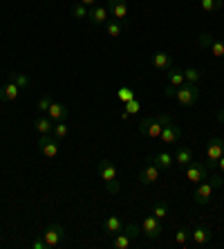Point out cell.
<instances>
[{
	"mask_svg": "<svg viewBox=\"0 0 224 249\" xmlns=\"http://www.w3.org/2000/svg\"><path fill=\"white\" fill-rule=\"evenodd\" d=\"M215 117H218V122H220V124H224V106L218 110V115H215Z\"/></svg>",
	"mask_w": 224,
	"mask_h": 249,
	"instance_id": "obj_41",
	"label": "cell"
},
{
	"mask_svg": "<svg viewBox=\"0 0 224 249\" xmlns=\"http://www.w3.org/2000/svg\"><path fill=\"white\" fill-rule=\"evenodd\" d=\"M50 106H52V99L47 97V94H43V97L38 99V112H40V115H47Z\"/></svg>",
	"mask_w": 224,
	"mask_h": 249,
	"instance_id": "obj_34",
	"label": "cell"
},
{
	"mask_svg": "<svg viewBox=\"0 0 224 249\" xmlns=\"http://www.w3.org/2000/svg\"><path fill=\"white\" fill-rule=\"evenodd\" d=\"M123 225H126V222L121 220L119 215H108L103 220V231L110 233V236H115V233L123 231Z\"/></svg>",
	"mask_w": 224,
	"mask_h": 249,
	"instance_id": "obj_18",
	"label": "cell"
},
{
	"mask_svg": "<svg viewBox=\"0 0 224 249\" xmlns=\"http://www.w3.org/2000/svg\"><path fill=\"white\" fill-rule=\"evenodd\" d=\"M193 160H195V155H193L190 148H186V146H177V148H175V164H179L182 168L189 166Z\"/></svg>",
	"mask_w": 224,
	"mask_h": 249,
	"instance_id": "obj_19",
	"label": "cell"
},
{
	"mask_svg": "<svg viewBox=\"0 0 224 249\" xmlns=\"http://www.w3.org/2000/svg\"><path fill=\"white\" fill-rule=\"evenodd\" d=\"M47 117L52 119V122H65L69 117V110L65 104H56V101H52V106H50V110H47Z\"/></svg>",
	"mask_w": 224,
	"mask_h": 249,
	"instance_id": "obj_17",
	"label": "cell"
},
{
	"mask_svg": "<svg viewBox=\"0 0 224 249\" xmlns=\"http://www.w3.org/2000/svg\"><path fill=\"white\" fill-rule=\"evenodd\" d=\"M87 20L92 25H105L110 20V12H108V7L103 5H94L90 7V12H87Z\"/></svg>",
	"mask_w": 224,
	"mask_h": 249,
	"instance_id": "obj_14",
	"label": "cell"
},
{
	"mask_svg": "<svg viewBox=\"0 0 224 249\" xmlns=\"http://www.w3.org/2000/svg\"><path fill=\"white\" fill-rule=\"evenodd\" d=\"M18 94H20V88H18L14 81H7L5 86H0V101L12 104V101H16L18 99Z\"/></svg>",
	"mask_w": 224,
	"mask_h": 249,
	"instance_id": "obj_15",
	"label": "cell"
},
{
	"mask_svg": "<svg viewBox=\"0 0 224 249\" xmlns=\"http://www.w3.org/2000/svg\"><path fill=\"white\" fill-rule=\"evenodd\" d=\"M97 171H99V175H101V180L105 182V189H108L110 193H119V180H117L115 164L110 162V160H101Z\"/></svg>",
	"mask_w": 224,
	"mask_h": 249,
	"instance_id": "obj_2",
	"label": "cell"
},
{
	"mask_svg": "<svg viewBox=\"0 0 224 249\" xmlns=\"http://www.w3.org/2000/svg\"><path fill=\"white\" fill-rule=\"evenodd\" d=\"M175 99H177L182 106H195L197 101H200V86L197 83H186L184 86L177 88V92H175Z\"/></svg>",
	"mask_w": 224,
	"mask_h": 249,
	"instance_id": "obj_4",
	"label": "cell"
},
{
	"mask_svg": "<svg viewBox=\"0 0 224 249\" xmlns=\"http://www.w3.org/2000/svg\"><path fill=\"white\" fill-rule=\"evenodd\" d=\"M123 233H128V236L135 240V238L141 236V227L135 225V222H128V225H123Z\"/></svg>",
	"mask_w": 224,
	"mask_h": 249,
	"instance_id": "obj_29",
	"label": "cell"
},
{
	"mask_svg": "<svg viewBox=\"0 0 224 249\" xmlns=\"http://www.w3.org/2000/svg\"><path fill=\"white\" fill-rule=\"evenodd\" d=\"M224 7V0H202V12L213 14V12H220Z\"/></svg>",
	"mask_w": 224,
	"mask_h": 249,
	"instance_id": "obj_25",
	"label": "cell"
},
{
	"mask_svg": "<svg viewBox=\"0 0 224 249\" xmlns=\"http://www.w3.org/2000/svg\"><path fill=\"white\" fill-rule=\"evenodd\" d=\"M168 72V83H171L172 88H179V86H184V70H166Z\"/></svg>",
	"mask_w": 224,
	"mask_h": 249,
	"instance_id": "obj_22",
	"label": "cell"
},
{
	"mask_svg": "<svg viewBox=\"0 0 224 249\" xmlns=\"http://www.w3.org/2000/svg\"><path fill=\"white\" fill-rule=\"evenodd\" d=\"M108 12L112 14V20H119V23L126 25L128 23V14H130V9H128V2L126 0H108Z\"/></svg>",
	"mask_w": 224,
	"mask_h": 249,
	"instance_id": "obj_10",
	"label": "cell"
},
{
	"mask_svg": "<svg viewBox=\"0 0 224 249\" xmlns=\"http://www.w3.org/2000/svg\"><path fill=\"white\" fill-rule=\"evenodd\" d=\"M161 122H159V117H144L141 122H139V133L146 135L148 139H159L161 135Z\"/></svg>",
	"mask_w": 224,
	"mask_h": 249,
	"instance_id": "obj_8",
	"label": "cell"
},
{
	"mask_svg": "<svg viewBox=\"0 0 224 249\" xmlns=\"http://www.w3.org/2000/svg\"><path fill=\"white\" fill-rule=\"evenodd\" d=\"M159 139L164 142V144H177V142H182V128L175 126V124H166V126L161 128V135Z\"/></svg>",
	"mask_w": 224,
	"mask_h": 249,
	"instance_id": "obj_13",
	"label": "cell"
},
{
	"mask_svg": "<svg viewBox=\"0 0 224 249\" xmlns=\"http://www.w3.org/2000/svg\"><path fill=\"white\" fill-rule=\"evenodd\" d=\"M190 240H193V245H197V247H207V245L213 240L211 227H207V225H197L195 229H190Z\"/></svg>",
	"mask_w": 224,
	"mask_h": 249,
	"instance_id": "obj_12",
	"label": "cell"
},
{
	"mask_svg": "<svg viewBox=\"0 0 224 249\" xmlns=\"http://www.w3.org/2000/svg\"><path fill=\"white\" fill-rule=\"evenodd\" d=\"M123 106H126V112H128V115H137V112L139 110H141V101H137V99H132V101H128V104H123Z\"/></svg>",
	"mask_w": 224,
	"mask_h": 249,
	"instance_id": "obj_36",
	"label": "cell"
},
{
	"mask_svg": "<svg viewBox=\"0 0 224 249\" xmlns=\"http://www.w3.org/2000/svg\"><path fill=\"white\" fill-rule=\"evenodd\" d=\"M213 52V56H218V58H224V43L222 41H213V45L208 47Z\"/></svg>",
	"mask_w": 224,
	"mask_h": 249,
	"instance_id": "obj_37",
	"label": "cell"
},
{
	"mask_svg": "<svg viewBox=\"0 0 224 249\" xmlns=\"http://www.w3.org/2000/svg\"><path fill=\"white\" fill-rule=\"evenodd\" d=\"M141 233L148 236L150 240L159 238L161 233H164V220H159V218H155V215H148V218L141 222Z\"/></svg>",
	"mask_w": 224,
	"mask_h": 249,
	"instance_id": "obj_9",
	"label": "cell"
},
{
	"mask_svg": "<svg viewBox=\"0 0 224 249\" xmlns=\"http://www.w3.org/2000/svg\"><path fill=\"white\" fill-rule=\"evenodd\" d=\"M213 41H215V38H213L208 32H202V34L197 36V45H200V47H211Z\"/></svg>",
	"mask_w": 224,
	"mask_h": 249,
	"instance_id": "obj_33",
	"label": "cell"
},
{
	"mask_svg": "<svg viewBox=\"0 0 224 249\" xmlns=\"http://www.w3.org/2000/svg\"><path fill=\"white\" fill-rule=\"evenodd\" d=\"M81 5H86V7H94V5H97V0H81Z\"/></svg>",
	"mask_w": 224,
	"mask_h": 249,
	"instance_id": "obj_42",
	"label": "cell"
},
{
	"mask_svg": "<svg viewBox=\"0 0 224 249\" xmlns=\"http://www.w3.org/2000/svg\"><path fill=\"white\" fill-rule=\"evenodd\" d=\"M130 243H132V238L128 236V233H123V231L115 233V238H112V247L115 249H128L130 247Z\"/></svg>",
	"mask_w": 224,
	"mask_h": 249,
	"instance_id": "obj_23",
	"label": "cell"
},
{
	"mask_svg": "<svg viewBox=\"0 0 224 249\" xmlns=\"http://www.w3.org/2000/svg\"><path fill=\"white\" fill-rule=\"evenodd\" d=\"M153 215L159 218V220H164V218L168 215V204L166 202H157L155 207H153Z\"/></svg>",
	"mask_w": 224,
	"mask_h": 249,
	"instance_id": "obj_30",
	"label": "cell"
},
{
	"mask_svg": "<svg viewBox=\"0 0 224 249\" xmlns=\"http://www.w3.org/2000/svg\"><path fill=\"white\" fill-rule=\"evenodd\" d=\"M153 68L155 70H171L172 68V56L168 52H155L153 54Z\"/></svg>",
	"mask_w": 224,
	"mask_h": 249,
	"instance_id": "obj_21",
	"label": "cell"
},
{
	"mask_svg": "<svg viewBox=\"0 0 224 249\" xmlns=\"http://www.w3.org/2000/svg\"><path fill=\"white\" fill-rule=\"evenodd\" d=\"M9 81H14L20 90H25V88H29V76L20 74V72H9Z\"/></svg>",
	"mask_w": 224,
	"mask_h": 249,
	"instance_id": "obj_26",
	"label": "cell"
},
{
	"mask_svg": "<svg viewBox=\"0 0 224 249\" xmlns=\"http://www.w3.org/2000/svg\"><path fill=\"white\" fill-rule=\"evenodd\" d=\"M32 247H34V249H47L45 238H43V236H38V238H36V240H34V243H32Z\"/></svg>",
	"mask_w": 224,
	"mask_h": 249,
	"instance_id": "obj_38",
	"label": "cell"
},
{
	"mask_svg": "<svg viewBox=\"0 0 224 249\" xmlns=\"http://www.w3.org/2000/svg\"><path fill=\"white\" fill-rule=\"evenodd\" d=\"M117 97H119L123 104H128V101H132V99H135V92H132L130 88H119V90H117Z\"/></svg>",
	"mask_w": 224,
	"mask_h": 249,
	"instance_id": "obj_32",
	"label": "cell"
},
{
	"mask_svg": "<svg viewBox=\"0 0 224 249\" xmlns=\"http://www.w3.org/2000/svg\"><path fill=\"white\" fill-rule=\"evenodd\" d=\"M222 184H224V180L220 178V175L207 178L204 182H200V184H197L195 193H193V202H195L197 207H202V204H208V202H211V197H213V193L218 191Z\"/></svg>",
	"mask_w": 224,
	"mask_h": 249,
	"instance_id": "obj_1",
	"label": "cell"
},
{
	"mask_svg": "<svg viewBox=\"0 0 224 249\" xmlns=\"http://www.w3.org/2000/svg\"><path fill=\"white\" fill-rule=\"evenodd\" d=\"M159 122H161V126H166V124L172 122V117L171 115H159Z\"/></svg>",
	"mask_w": 224,
	"mask_h": 249,
	"instance_id": "obj_40",
	"label": "cell"
},
{
	"mask_svg": "<svg viewBox=\"0 0 224 249\" xmlns=\"http://www.w3.org/2000/svg\"><path fill=\"white\" fill-rule=\"evenodd\" d=\"M190 240V229H186V227H182L177 233H175V243L177 245H186Z\"/></svg>",
	"mask_w": 224,
	"mask_h": 249,
	"instance_id": "obj_31",
	"label": "cell"
},
{
	"mask_svg": "<svg viewBox=\"0 0 224 249\" xmlns=\"http://www.w3.org/2000/svg\"><path fill=\"white\" fill-rule=\"evenodd\" d=\"M87 12H90V7L81 5V2L72 7V16H74V18H87Z\"/></svg>",
	"mask_w": 224,
	"mask_h": 249,
	"instance_id": "obj_35",
	"label": "cell"
},
{
	"mask_svg": "<svg viewBox=\"0 0 224 249\" xmlns=\"http://www.w3.org/2000/svg\"><path fill=\"white\" fill-rule=\"evenodd\" d=\"M34 128H36V133H38V135H52L54 122L47 115H38L34 119Z\"/></svg>",
	"mask_w": 224,
	"mask_h": 249,
	"instance_id": "obj_20",
	"label": "cell"
},
{
	"mask_svg": "<svg viewBox=\"0 0 224 249\" xmlns=\"http://www.w3.org/2000/svg\"><path fill=\"white\" fill-rule=\"evenodd\" d=\"M61 151V139H56L54 135H40L38 139V153L45 160H54Z\"/></svg>",
	"mask_w": 224,
	"mask_h": 249,
	"instance_id": "obj_5",
	"label": "cell"
},
{
	"mask_svg": "<svg viewBox=\"0 0 224 249\" xmlns=\"http://www.w3.org/2000/svg\"><path fill=\"white\" fill-rule=\"evenodd\" d=\"M215 168H220V173L224 175V155L220 157V162H218V166H215Z\"/></svg>",
	"mask_w": 224,
	"mask_h": 249,
	"instance_id": "obj_43",
	"label": "cell"
},
{
	"mask_svg": "<svg viewBox=\"0 0 224 249\" xmlns=\"http://www.w3.org/2000/svg\"><path fill=\"white\" fill-rule=\"evenodd\" d=\"M159 178H161V168L157 166L155 162H150V160H148V164H146V166L139 171V182H141V184H146V186H148V184H155Z\"/></svg>",
	"mask_w": 224,
	"mask_h": 249,
	"instance_id": "obj_11",
	"label": "cell"
},
{
	"mask_svg": "<svg viewBox=\"0 0 224 249\" xmlns=\"http://www.w3.org/2000/svg\"><path fill=\"white\" fill-rule=\"evenodd\" d=\"M224 155V139L222 137H211L207 144V153H204V164L208 168H215L220 162V157Z\"/></svg>",
	"mask_w": 224,
	"mask_h": 249,
	"instance_id": "obj_3",
	"label": "cell"
},
{
	"mask_svg": "<svg viewBox=\"0 0 224 249\" xmlns=\"http://www.w3.org/2000/svg\"><path fill=\"white\" fill-rule=\"evenodd\" d=\"M200 79H202L200 70H195V68H186L184 70V81L186 83H200Z\"/></svg>",
	"mask_w": 224,
	"mask_h": 249,
	"instance_id": "obj_28",
	"label": "cell"
},
{
	"mask_svg": "<svg viewBox=\"0 0 224 249\" xmlns=\"http://www.w3.org/2000/svg\"><path fill=\"white\" fill-rule=\"evenodd\" d=\"M175 92H177V88H172L171 83L164 88V94H166V97H172V99H175Z\"/></svg>",
	"mask_w": 224,
	"mask_h": 249,
	"instance_id": "obj_39",
	"label": "cell"
},
{
	"mask_svg": "<svg viewBox=\"0 0 224 249\" xmlns=\"http://www.w3.org/2000/svg\"><path fill=\"white\" fill-rule=\"evenodd\" d=\"M68 133H69L68 124H65V122H54V128H52L54 137H56V139H65V137H68Z\"/></svg>",
	"mask_w": 224,
	"mask_h": 249,
	"instance_id": "obj_27",
	"label": "cell"
},
{
	"mask_svg": "<svg viewBox=\"0 0 224 249\" xmlns=\"http://www.w3.org/2000/svg\"><path fill=\"white\" fill-rule=\"evenodd\" d=\"M123 27H126V25L119 23V20H108V23H105V32H108V36H112V38H119V36L123 34Z\"/></svg>",
	"mask_w": 224,
	"mask_h": 249,
	"instance_id": "obj_24",
	"label": "cell"
},
{
	"mask_svg": "<svg viewBox=\"0 0 224 249\" xmlns=\"http://www.w3.org/2000/svg\"><path fill=\"white\" fill-rule=\"evenodd\" d=\"M148 160L150 162H155L161 171H168V168L175 164V155H171L168 151H159V153H155V155H150Z\"/></svg>",
	"mask_w": 224,
	"mask_h": 249,
	"instance_id": "obj_16",
	"label": "cell"
},
{
	"mask_svg": "<svg viewBox=\"0 0 224 249\" xmlns=\"http://www.w3.org/2000/svg\"><path fill=\"white\" fill-rule=\"evenodd\" d=\"M43 238H45V243H47V249H56L58 245L63 243V238H65L63 225H58V222H50V225L45 227V231H43Z\"/></svg>",
	"mask_w": 224,
	"mask_h": 249,
	"instance_id": "obj_6",
	"label": "cell"
},
{
	"mask_svg": "<svg viewBox=\"0 0 224 249\" xmlns=\"http://www.w3.org/2000/svg\"><path fill=\"white\" fill-rule=\"evenodd\" d=\"M184 178L189 182H193V184H200V182H204L208 178V166L193 160L189 166H184Z\"/></svg>",
	"mask_w": 224,
	"mask_h": 249,
	"instance_id": "obj_7",
	"label": "cell"
}]
</instances>
